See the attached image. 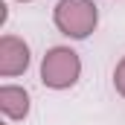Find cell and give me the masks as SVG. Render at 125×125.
I'll return each instance as SVG.
<instances>
[{
	"label": "cell",
	"mask_w": 125,
	"mask_h": 125,
	"mask_svg": "<svg viewBox=\"0 0 125 125\" xmlns=\"http://www.w3.org/2000/svg\"><path fill=\"white\" fill-rule=\"evenodd\" d=\"M52 23L70 41H84L99 26V6L93 0H58L52 9Z\"/></svg>",
	"instance_id": "obj_1"
},
{
	"label": "cell",
	"mask_w": 125,
	"mask_h": 125,
	"mask_svg": "<svg viewBox=\"0 0 125 125\" xmlns=\"http://www.w3.org/2000/svg\"><path fill=\"white\" fill-rule=\"evenodd\" d=\"M32 111V96L26 87H21V84H3L0 87V114H3V119H9V122H21V119H26Z\"/></svg>",
	"instance_id": "obj_4"
},
{
	"label": "cell",
	"mask_w": 125,
	"mask_h": 125,
	"mask_svg": "<svg viewBox=\"0 0 125 125\" xmlns=\"http://www.w3.org/2000/svg\"><path fill=\"white\" fill-rule=\"evenodd\" d=\"M114 90L125 99V55L116 61V67H114Z\"/></svg>",
	"instance_id": "obj_5"
},
{
	"label": "cell",
	"mask_w": 125,
	"mask_h": 125,
	"mask_svg": "<svg viewBox=\"0 0 125 125\" xmlns=\"http://www.w3.org/2000/svg\"><path fill=\"white\" fill-rule=\"evenodd\" d=\"M32 64L29 44L18 35H3L0 38V76L3 79H15L23 76Z\"/></svg>",
	"instance_id": "obj_3"
},
{
	"label": "cell",
	"mask_w": 125,
	"mask_h": 125,
	"mask_svg": "<svg viewBox=\"0 0 125 125\" xmlns=\"http://www.w3.org/2000/svg\"><path fill=\"white\" fill-rule=\"evenodd\" d=\"M18 3H32V0H18Z\"/></svg>",
	"instance_id": "obj_6"
},
{
	"label": "cell",
	"mask_w": 125,
	"mask_h": 125,
	"mask_svg": "<svg viewBox=\"0 0 125 125\" xmlns=\"http://www.w3.org/2000/svg\"><path fill=\"white\" fill-rule=\"evenodd\" d=\"M82 79V58L73 47H50L41 58V84L50 90H70Z\"/></svg>",
	"instance_id": "obj_2"
}]
</instances>
